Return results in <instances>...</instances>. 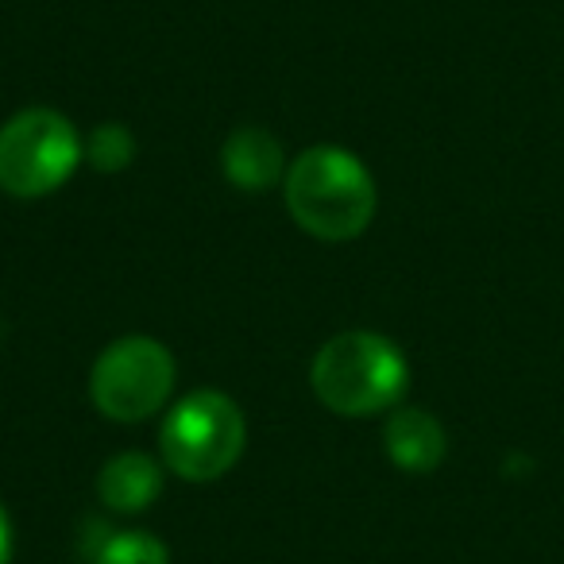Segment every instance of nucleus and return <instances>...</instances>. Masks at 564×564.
<instances>
[{"mask_svg": "<svg viewBox=\"0 0 564 564\" xmlns=\"http://www.w3.org/2000/svg\"><path fill=\"white\" fill-rule=\"evenodd\" d=\"M12 561V522H9V510L0 507V564Z\"/></svg>", "mask_w": 564, "mask_h": 564, "instance_id": "9b49d317", "label": "nucleus"}, {"mask_svg": "<svg viewBox=\"0 0 564 564\" xmlns=\"http://www.w3.org/2000/svg\"><path fill=\"white\" fill-rule=\"evenodd\" d=\"M310 383L333 414L371 417L402 402L410 387V364L391 337L352 329L325 340L310 368Z\"/></svg>", "mask_w": 564, "mask_h": 564, "instance_id": "f03ea898", "label": "nucleus"}, {"mask_svg": "<svg viewBox=\"0 0 564 564\" xmlns=\"http://www.w3.org/2000/svg\"><path fill=\"white\" fill-rule=\"evenodd\" d=\"M163 495V468L148 453H117L97 471V499L117 514H140Z\"/></svg>", "mask_w": 564, "mask_h": 564, "instance_id": "0eeeda50", "label": "nucleus"}, {"mask_svg": "<svg viewBox=\"0 0 564 564\" xmlns=\"http://www.w3.org/2000/svg\"><path fill=\"white\" fill-rule=\"evenodd\" d=\"M286 209L317 240H356L376 217V178L352 151L322 143L286 171Z\"/></svg>", "mask_w": 564, "mask_h": 564, "instance_id": "f257e3e1", "label": "nucleus"}, {"mask_svg": "<svg viewBox=\"0 0 564 564\" xmlns=\"http://www.w3.org/2000/svg\"><path fill=\"white\" fill-rule=\"evenodd\" d=\"M82 159L86 140L55 109H24L0 128V189L12 197L55 194Z\"/></svg>", "mask_w": 564, "mask_h": 564, "instance_id": "20e7f679", "label": "nucleus"}, {"mask_svg": "<svg viewBox=\"0 0 564 564\" xmlns=\"http://www.w3.org/2000/svg\"><path fill=\"white\" fill-rule=\"evenodd\" d=\"M89 556H94V564H171L163 541L143 530L105 533L101 545L89 549Z\"/></svg>", "mask_w": 564, "mask_h": 564, "instance_id": "1a4fd4ad", "label": "nucleus"}, {"mask_svg": "<svg viewBox=\"0 0 564 564\" xmlns=\"http://www.w3.org/2000/svg\"><path fill=\"white\" fill-rule=\"evenodd\" d=\"M174 391V356L155 337H120L89 371V399L112 422H148Z\"/></svg>", "mask_w": 564, "mask_h": 564, "instance_id": "39448f33", "label": "nucleus"}, {"mask_svg": "<svg viewBox=\"0 0 564 564\" xmlns=\"http://www.w3.org/2000/svg\"><path fill=\"white\" fill-rule=\"evenodd\" d=\"M383 448L394 468L410 471V476H425V471L441 468V460H445V453H448V437L430 410L399 406L387 417Z\"/></svg>", "mask_w": 564, "mask_h": 564, "instance_id": "423d86ee", "label": "nucleus"}, {"mask_svg": "<svg viewBox=\"0 0 564 564\" xmlns=\"http://www.w3.org/2000/svg\"><path fill=\"white\" fill-rule=\"evenodd\" d=\"M248 445L240 406L220 391H194L174 402L159 430L163 464L189 484H209L236 468Z\"/></svg>", "mask_w": 564, "mask_h": 564, "instance_id": "7ed1b4c3", "label": "nucleus"}, {"mask_svg": "<svg viewBox=\"0 0 564 564\" xmlns=\"http://www.w3.org/2000/svg\"><path fill=\"white\" fill-rule=\"evenodd\" d=\"M86 159L101 174L128 171L135 159V135L124 124H97L86 140Z\"/></svg>", "mask_w": 564, "mask_h": 564, "instance_id": "9d476101", "label": "nucleus"}, {"mask_svg": "<svg viewBox=\"0 0 564 564\" xmlns=\"http://www.w3.org/2000/svg\"><path fill=\"white\" fill-rule=\"evenodd\" d=\"M220 166L236 189L263 194L282 178V143L267 128H236L220 148Z\"/></svg>", "mask_w": 564, "mask_h": 564, "instance_id": "6e6552de", "label": "nucleus"}]
</instances>
